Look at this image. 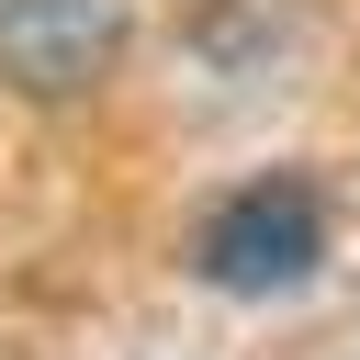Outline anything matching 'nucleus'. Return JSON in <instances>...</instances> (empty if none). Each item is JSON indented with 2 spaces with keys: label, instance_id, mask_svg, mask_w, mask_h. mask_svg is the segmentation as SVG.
<instances>
[{
  "label": "nucleus",
  "instance_id": "1",
  "mask_svg": "<svg viewBox=\"0 0 360 360\" xmlns=\"http://www.w3.org/2000/svg\"><path fill=\"white\" fill-rule=\"evenodd\" d=\"M315 259H326V202H315V180H292V169L236 180V191L191 225V270H202L214 292H292V281H315Z\"/></svg>",
  "mask_w": 360,
  "mask_h": 360
},
{
  "label": "nucleus",
  "instance_id": "2",
  "mask_svg": "<svg viewBox=\"0 0 360 360\" xmlns=\"http://www.w3.org/2000/svg\"><path fill=\"white\" fill-rule=\"evenodd\" d=\"M124 45V0H0V68L22 90H90Z\"/></svg>",
  "mask_w": 360,
  "mask_h": 360
}]
</instances>
